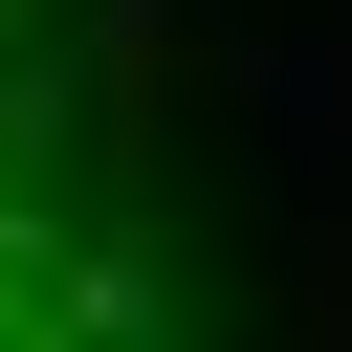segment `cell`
I'll return each instance as SVG.
<instances>
[{
    "label": "cell",
    "mask_w": 352,
    "mask_h": 352,
    "mask_svg": "<svg viewBox=\"0 0 352 352\" xmlns=\"http://www.w3.org/2000/svg\"><path fill=\"white\" fill-rule=\"evenodd\" d=\"M0 352H198L110 0H0Z\"/></svg>",
    "instance_id": "cell-1"
}]
</instances>
